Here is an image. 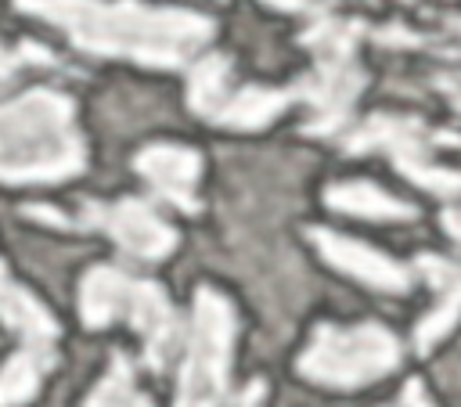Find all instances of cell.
<instances>
[{
    "label": "cell",
    "instance_id": "obj_8",
    "mask_svg": "<svg viewBox=\"0 0 461 407\" xmlns=\"http://www.w3.org/2000/svg\"><path fill=\"white\" fill-rule=\"evenodd\" d=\"M61 227H90L104 231L126 256L137 259H162L176 249V231L140 198H119V202H83L76 220H65Z\"/></svg>",
    "mask_w": 461,
    "mask_h": 407
},
{
    "label": "cell",
    "instance_id": "obj_11",
    "mask_svg": "<svg viewBox=\"0 0 461 407\" xmlns=\"http://www.w3.org/2000/svg\"><path fill=\"white\" fill-rule=\"evenodd\" d=\"M133 169L151 184V191L176 205L180 213H198V176L202 155L184 144H148L137 151Z\"/></svg>",
    "mask_w": 461,
    "mask_h": 407
},
{
    "label": "cell",
    "instance_id": "obj_19",
    "mask_svg": "<svg viewBox=\"0 0 461 407\" xmlns=\"http://www.w3.org/2000/svg\"><path fill=\"white\" fill-rule=\"evenodd\" d=\"M421 47H436V50H443V54L461 58V22H457V18H450V22H447V32L432 36V40H429V43H421Z\"/></svg>",
    "mask_w": 461,
    "mask_h": 407
},
{
    "label": "cell",
    "instance_id": "obj_6",
    "mask_svg": "<svg viewBox=\"0 0 461 407\" xmlns=\"http://www.w3.org/2000/svg\"><path fill=\"white\" fill-rule=\"evenodd\" d=\"M454 144H461V137L432 130L418 115H393V112L367 115L364 122H357L342 133V148L349 155L382 151L411 184H418L439 198L461 194V169H454L439 158V148H454Z\"/></svg>",
    "mask_w": 461,
    "mask_h": 407
},
{
    "label": "cell",
    "instance_id": "obj_17",
    "mask_svg": "<svg viewBox=\"0 0 461 407\" xmlns=\"http://www.w3.org/2000/svg\"><path fill=\"white\" fill-rule=\"evenodd\" d=\"M50 367H54L50 360H40V357H29V353H14L0 367V407L29 403Z\"/></svg>",
    "mask_w": 461,
    "mask_h": 407
},
{
    "label": "cell",
    "instance_id": "obj_23",
    "mask_svg": "<svg viewBox=\"0 0 461 407\" xmlns=\"http://www.w3.org/2000/svg\"><path fill=\"white\" fill-rule=\"evenodd\" d=\"M263 4H270L277 11H310V14H317V4L321 0H263Z\"/></svg>",
    "mask_w": 461,
    "mask_h": 407
},
{
    "label": "cell",
    "instance_id": "obj_1",
    "mask_svg": "<svg viewBox=\"0 0 461 407\" xmlns=\"http://www.w3.org/2000/svg\"><path fill=\"white\" fill-rule=\"evenodd\" d=\"M18 11L61 29L72 47L148 68L194 65L212 40V18L140 0H14Z\"/></svg>",
    "mask_w": 461,
    "mask_h": 407
},
{
    "label": "cell",
    "instance_id": "obj_3",
    "mask_svg": "<svg viewBox=\"0 0 461 407\" xmlns=\"http://www.w3.org/2000/svg\"><path fill=\"white\" fill-rule=\"evenodd\" d=\"M364 29L367 25L360 18H339V14L321 11V14H313L310 29L303 32V47L313 58L310 76L295 79L299 101L310 108L306 133L331 137L349 122L353 104H357L360 90L367 86V72L357 61Z\"/></svg>",
    "mask_w": 461,
    "mask_h": 407
},
{
    "label": "cell",
    "instance_id": "obj_21",
    "mask_svg": "<svg viewBox=\"0 0 461 407\" xmlns=\"http://www.w3.org/2000/svg\"><path fill=\"white\" fill-rule=\"evenodd\" d=\"M263 396H267V385L256 378V382H249V385H245V389H241L227 407H263Z\"/></svg>",
    "mask_w": 461,
    "mask_h": 407
},
{
    "label": "cell",
    "instance_id": "obj_2",
    "mask_svg": "<svg viewBox=\"0 0 461 407\" xmlns=\"http://www.w3.org/2000/svg\"><path fill=\"white\" fill-rule=\"evenodd\" d=\"M83 166L86 144L72 97L32 86L0 104V184H58Z\"/></svg>",
    "mask_w": 461,
    "mask_h": 407
},
{
    "label": "cell",
    "instance_id": "obj_10",
    "mask_svg": "<svg viewBox=\"0 0 461 407\" xmlns=\"http://www.w3.org/2000/svg\"><path fill=\"white\" fill-rule=\"evenodd\" d=\"M310 241L335 270L349 274L353 281H360L367 288H378V292H407L411 288V274L403 263L389 259L385 252H378L357 238L335 234L328 227H310Z\"/></svg>",
    "mask_w": 461,
    "mask_h": 407
},
{
    "label": "cell",
    "instance_id": "obj_20",
    "mask_svg": "<svg viewBox=\"0 0 461 407\" xmlns=\"http://www.w3.org/2000/svg\"><path fill=\"white\" fill-rule=\"evenodd\" d=\"M389 407H436V403H432V396L425 393V385H421L418 378H411V382L403 385V393H400Z\"/></svg>",
    "mask_w": 461,
    "mask_h": 407
},
{
    "label": "cell",
    "instance_id": "obj_12",
    "mask_svg": "<svg viewBox=\"0 0 461 407\" xmlns=\"http://www.w3.org/2000/svg\"><path fill=\"white\" fill-rule=\"evenodd\" d=\"M0 321L18 335V342H22L18 353H29V357L54 364L58 324L29 288H22L18 281L7 277L4 263H0Z\"/></svg>",
    "mask_w": 461,
    "mask_h": 407
},
{
    "label": "cell",
    "instance_id": "obj_7",
    "mask_svg": "<svg viewBox=\"0 0 461 407\" xmlns=\"http://www.w3.org/2000/svg\"><path fill=\"white\" fill-rule=\"evenodd\" d=\"M400 364V342L389 328L367 324H317L310 346L299 353L295 367L303 378L331 389H360Z\"/></svg>",
    "mask_w": 461,
    "mask_h": 407
},
{
    "label": "cell",
    "instance_id": "obj_9",
    "mask_svg": "<svg viewBox=\"0 0 461 407\" xmlns=\"http://www.w3.org/2000/svg\"><path fill=\"white\" fill-rule=\"evenodd\" d=\"M443 227L450 234V252L418 256V270L436 292L432 310L418 321V331H414L418 353H429L461 321V209H450L443 216Z\"/></svg>",
    "mask_w": 461,
    "mask_h": 407
},
{
    "label": "cell",
    "instance_id": "obj_14",
    "mask_svg": "<svg viewBox=\"0 0 461 407\" xmlns=\"http://www.w3.org/2000/svg\"><path fill=\"white\" fill-rule=\"evenodd\" d=\"M324 202L335 213H349L360 220H414V205L393 198L389 191L375 187L371 180H339L324 191Z\"/></svg>",
    "mask_w": 461,
    "mask_h": 407
},
{
    "label": "cell",
    "instance_id": "obj_13",
    "mask_svg": "<svg viewBox=\"0 0 461 407\" xmlns=\"http://www.w3.org/2000/svg\"><path fill=\"white\" fill-rule=\"evenodd\" d=\"M295 101H299L295 83L292 86H238L230 90L223 108L212 115V122L227 130H263Z\"/></svg>",
    "mask_w": 461,
    "mask_h": 407
},
{
    "label": "cell",
    "instance_id": "obj_18",
    "mask_svg": "<svg viewBox=\"0 0 461 407\" xmlns=\"http://www.w3.org/2000/svg\"><path fill=\"white\" fill-rule=\"evenodd\" d=\"M29 61H50V54L43 47H32V43H22V47H4L0 43V83L14 79Z\"/></svg>",
    "mask_w": 461,
    "mask_h": 407
},
{
    "label": "cell",
    "instance_id": "obj_16",
    "mask_svg": "<svg viewBox=\"0 0 461 407\" xmlns=\"http://www.w3.org/2000/svg\"><path fill=\"white\" fill-rule=\"evenodd\" d=\"M83 407H151V400L137 389V378H133V364L115 353L104 378L94 385V393L86 396Z\"/></svg>",
    "mask_w": 461,
    "mask_h": 407
},
{
    "label": "cell",
    "instance_id": "obj_15",
    "mask_svg": "<svg viewBox=\"0 0 461 407\" xmlns=\"http://www.w3.org/2000/svg\"><path fill=\"white\" fill-rule=\"evenodd\" d=\"M230 58L227 54H202L187 72V104L194 115L209 119L223 108L230 97Z\"/></svg>",
    "mask_w": 461,
    "mask_h": 407
},
{
    "label": "cell",
    "instance_id": "obj_4",
    "mask_svg": "<svg viewBox=\"0 0 461 407\" xmlns=\"http://www.w3.org/2000/svg\"><path fill=\"white\" fill-rule=\"evenodd\" d=\"M79 313L86 328H108L112 321H126L140 335L144 357L155 371H162L184 342V328L166 292L155 281L130 277L115 267L86 270V277L79 281Z\"/></svg>",
    "mask_w": 461,
    "mask_h": 407
},
{
    "label": "cell",
    "instance_id": "obj_5",
    "mask_svg": "<svg viewBox=\"0 0 461 407\" xmlns=\"http://www.w3.org/2000/svg\"><path fill=\"white\" fill-rule=\"evenodd\" d=\"M238 317L223 292L202 285L194 292L191 324L184 331V357L176 375V407H227L230 360H234Z\"/></svg>",
    "mask_w": 461,
    "mask_h": 407
},
{
    "label": "cell",
    "instance_id": "obj_22",
    "mask_svg": "<svg viewBox=\"0 0 461 407\" xmlns=\"http://www.w3.org/2000/svg\"><path fill=\"white\" fill-rule=\"evenodd\" d=\"M436 86H439V90L450 97V104L461 112V76H439V79H436Z\"/></svg>",
    "mask_w": 461,
    "mask_h": 407
}]
</instances>
